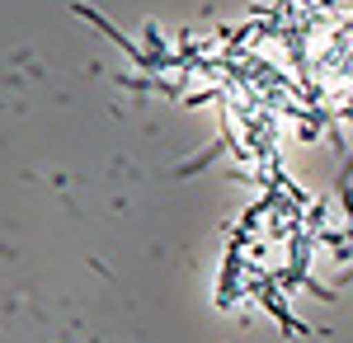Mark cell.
Returning <instances> with one entry per match:
<instances>
[{"label":"cell","mask_w":353,"mask_h":343,"mask_svg":"<svg viewBox=\"0 0 353 343\" xmlns=\"http://www.w3.org/2000/svg\"><path fill=\"white\" fill-rule=\"evenodd\" d=\"M71 10H76V14H81V19H90V24L99 28V33H104V38H113V43H118V48H123V52L132 56V61H141V48H137L132 38H123V33H118V28H113L109 19H104V14H94V10H90V5H71Z\"/></svg>","instance_id":"cell-1"},{"label":"cell","mask_w":353,"mask_h":343,"mask_svg":"<svg viewBox=\"0 0 353 343\" xmlns=\"http://www.w3.org/2000/svg\"><path fill=\"white\" fill-rule=\"evenodd\" d=\"M339 52L349 56V66L339 71V80H349V85H353V33H344V38H339Z\"/></svg>","instance_id":"cell-2"}]
</instances>
